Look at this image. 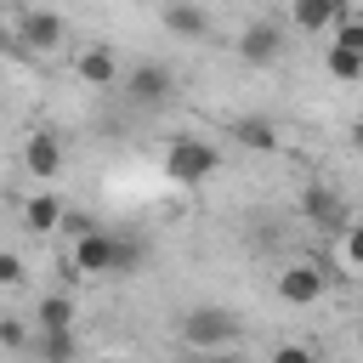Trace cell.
Here are the masks:
<instances>
[{"mask_svg":"<svg viewBox=\"0 0 363 363\" xmlns=\"http://www.w3.org/2000/svg\"><path fill=\"white\" fill-rule=\"evenodd\" d=\"M125 96H130V108H164L176 96V68L170 62H136L125 74Z\"/></svg>","mask_w":363,"mask_h":363,"instance_id":"277c9868","label":"cell"},{"mask_svg":"<svg viewBox=\"0 0 363 363\" xmlns=\"http://www.w3.org/2000/svg\"><path fill=\"white\" fill-rule=\"evenodd\" d=\"M323 295H329V272L318 261H289L278 272V301L284 306H318Z\"/></svg>","mask_w":363,"mask_h":363,"instance_id":"52a82bcc","label":"cell"},{"mask_svg":"<svg viewBox=\"0 0 363 363\" xmlns=\"http://www.w3.org/2000/svg\"><path fill=\"white\" fill-rule=\"evenodd\" d=\"M142 261V238H130V233H119V261H113V272H130Z\"/></svg>","mask_w":363,"mask_h":363,"instance_id":"ffe728a7","label":"cell"},{"mask_svg":"<svg viewBox=\"0 0 363 363\" xmlns=\"http://www.w3.org/2000/svg\"><path fill=\"white\" fill-rule=\"evenodd\" d=\"M34 357H40V363H74V357H79L74 329H57V335H40V329H34Z\"/></svg>","mask_w":363,"mask_h":363,"instance_id":"e0dca14e","label":"cell"},{"mask_svg":"<svg viewBox=\"0 0 363 363\" xmlns=\"http://www.w3.org/2000/svg\"><path fill=\"white\" fill-rule=\"evenodd\" d=\"M301 210H306V216H312V221H323V227H340V233H346V227H352V216H346V204H340V199H335V193H329V187H323V182H318V187H306V193H301Z\"/></svg>","mask_w":363,"mask_h":363,"instance_id":"5bb4252c","label":"cell"},{"mask_svg":"<svg viewBox=\"0 0 363 363\" xmlns=\"http://www.w3.org/2000/svg\"><path fill=\"white\" fill-rule=\"evenodd\" d=\"M238 57H244L250 68H272V62L284 57V23H278V17H250V23L238 28Z\"/></svg>","mask_w":363,"mask_h":363,"instance_id":"8992f818","label":"cell"},{"mask_svg":"<svg viewBox=\"0 0 363 363\" xmlns=\"http://www.w3.org/2000/svg\"><path fill=\"white\" fill-rule=\"evenodd\" d=\"M68 261H74V272H85V278L113 272V261H119V233H108V227H85V233H74Z\"/></svg>","mask_w":363,"mask_h":363,"instance_id":"5b68a950","label":"cell"},{"mask_svg":"<svg viewBox=\"0 0 363 363\" xmlns=\"http://www.w3.org/2000/svg\"><path fill=\"white\" fill-rule=\"evenodd\" d=\"M216 170H221V147L204 142V136H176V142L164 147V176H170V182L199 187V182H210Z\"/></svg>","mask_w":363,"mask_h":363,"instance_id":"7a4b0ae2","label":"cell"},{"mask_svg":"<svg viewBox=\"0 0 363 363\" xmlns=\"http://www.w3.org/2000/svg\"><path fill=\"white\" fill-rule=\"evenodd\" d=\"M272 363H318V352L301 340H284V346H272Z\"/></svg>","mask_w":363,"mask_h":363,"instance_id":"d6986e66","label":"cell"},{"mask_svg":"<svg viewBox=\"0 0 363 363\" xmlns=\"http://www.w3.org/2000/svg\"><path fill=\"white\" fill-rule=\"evenodd\" d=\"M357 346H363V329H357Z\"/></svg>","mask_w":363,"mask_h":363,"instance_id":"d4e9b609","label":"cell"},{"mask_svg":"<svg viewBox=\"0 0 363 363\" xmlns=\"http://www.w3.org/2000/svg\"><path fill=\"white\" fill-rule=\"evenodd\" d=\"M340 261H346L352 272H363V221H352V227L340 233Z\"/></svg>","mask_w":363,"mask_h":363,"instance_id":"ac0fdd59","label":"cell"},{"mask_svg":"<svg viewBox=\"0 0 363 363\" xmlns=\"http://www.w3.org/2000/svg\"><path fill=\"white\" fill-rule=\"evenodd\" d=\"M0 284H23V255H0Z\"/></svg>","mask_w":363,"mask_h":363,"instance_id":"603a6c76","label":"cell"},{"mask_svg":"<svg viewBox=\"0 0 363 363\" xmlns=\"http://www.w3.org/2000/svg\"><path fill=\"white\" fill-rule=\"evenodd\" d=\"M289 23H295L301 34H323V28H340L346 11H340L335 0H301V6L289 11Z\"/></svg>","mask_w":363,"mask_h":363,"instance_id":"7c38bea8","label":"cell"},{"mask_svg":"<svg viewBox=\"0 0 363 363\" xmlns=\"http://www.w3.org/2000/svg\"><path fill=\"white\" fill-rule=\"evenodd\" d=\"M74 68H79V79H85V85H113V79H119V57H113V45H102V40H96V45H85Z\"/></svg>","mask_w":363,"mask_h":363,"instance_id":"4fadbf2b","label":"cell"},{"mask_svg":"<svg viewBox=\"0 0 363 363\" xmlns=\"http://www.w3.org/2000/svg\"><path fill=\"white\" fill-rule=\"evenodd\" d=\"M227 136H233L238 147H250V153H272V147H278V119H272V113H238V119L227 125Z\"/></svg>","mask_w":363,"mask_h":363,"instance_id":"9c48e42d","label":"cell"},{"mask_svg":"<svg viewBox=\"0 0 363 363\" xmlns=\"http://www.w3.org/2000/svg\"><path fill=\"white\" fill-rule=\"evenodd\" d=\"M0 340H6V352H23V346H28V329H23L17 318H6V323H0Z\"/></svg>","mask_w":363,"mask_h":363,"instance_id":"44dd1931","label":"cell"},{"mask_svg":"<svg viewBox=\"0 0 363 363\" xmlns=\"http://www.w3.org/2000/svg\"><path fill=\"white\" fill-rule=\"evenodd\" d=\"M159 23H164V34H176V40H204L216 23H210V11L204 6H193V0H182V6H164L159 11Z\"/></svg>","mask_w":363,"mask_h":363,"instance_id":"30bf717a","label":"cell"},{"mask_svg":"<svg viewBox=\"0 0 363 363\" xmlns=\"http://www.w3.org/2000/svg\"><path fill=\"white\" fill-rule=\"evenodd\" d=\"M23 170H28L34 182H51V176L62 170V136H57V130H34V136L23 142Z\"/></svg>","mask_w":363,"mask_h":363,"instance_id":"ba28073f","label":"cell"},{"mask_svg":"<svg viewBox=\"0 0 363 363\" xmlns=\"http://www.w3.org/2000/svg\"><path fill=\"white\" fill-rule=\"evenodd\" d=\"M238 335H244V323L233 306H187L176 318V340L193 352H227V346H238Z\"/></svg>","mask_w":363,"mask_h":363,"instance_id":"6da1fadb","label":"cell"},{"mask_svg":"<svg viewBox=\"0 0 363 363\" xmlns=\"http://www.w3.org/2000/svg\"><path fill=\"white\" fill-rule=\"evenodd\" d=\"M352 142H357V153H363V125H357V130H352Z\"/></svg>","mask_w":363,"mask_h":363,"instance_id":"cb8c5ba5","label":"cell"},{"mask_svg":"<svg viewBox=\"0 0 363 363\" xmlns=\"http://www.w3.org/2000/svg\"><path fill=\"white\" fill-rule=\"evenodd\" d=\"M62 216H68V210H62V199H57V193H45V187L23 199V227H28V233H57V227H62Z\"/></svg>","mask_w":363,"mask_h":363,"instance_id":"8fae6325","label":"cell"},{"mask_svg":"<svg viewBox=\"0 0 363 363\" xmlns=\"http://www.w3.org/2000/svg\"><path fill=\"white\" fill-rule=\"evenodd\" d=\"M323 68H329V79H363V51H352V45H340V40H329L323 45Z\"/></svg>","mask_w":363,"mask_h":363,"instance_id":"2e32d148","label":"cell"},{"mask_svg":"<svg viewBox=\"0 0 363 363\" xmlns=\"http://www.w3.org/2000/svg\"><path fill=\"white\" fill-rule=\"evenodd\" d=\"M108 363H119V357H108Z\"/></svg>","mask_w":363,"mask_h":363,"instance_id":"484cf974","label":"cell"},{"mask_svg":"<svg viewBox=\"0 0 363 363\" xmlns=\"http://www.w3.org/2000/svg\"><path fill=\"white\" fill-rule=\"evenodd\" d=\"M6 28H11V45H23V51H51V45H62V17H57V11H40V6L11 11Z\"/></svg>","mask_w":363,"mask_h":363,"instance_id":"3957f363","label":"cell"},{"mask_svg":"<svg viewBox=\"0 0 363 363\" xmlns=\"http://www.w3.org/2000/svg\"><path fill=\"white\" fill-rule=\"evenodd\" d=\"M335 40H340V45H352V51H363V23H357V17H346V23L335 28Z\"/></svg>","mask_w":363,"mask_h":363,"instance_id":"7402d4cb","label":"cell"},{"mask_svg":"<svg viewBox=\"0 0 363 363\" xmlns=\"http://www.w3.org/2000/svg\"><path fill=\"white\" fill-rule=\"evenodd\" d=\"M34 329H40V335H57V329H74V295H62V289H51V295H40V312H34Z\"/></svg>","mask_w":363,"mask_h":363,"instance_id":"9a60e30c","label":"cell"}]
</instances>
